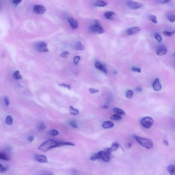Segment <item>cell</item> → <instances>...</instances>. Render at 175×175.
<instances>
[{"mask_svg": "<svg viewBox=\"0 0 175 175\" xmlns=\"http://www.w3.org/2000/svg\"><path fill=\"white\" fill-rule=\"evenodd\" d=\"M65 145L74 146L75 144L70 142H60L54 140H49L44 142L38 147L41 151L46 152L51 149Z\"/></svg>", "mask_w": 175, "mask_h": 175, "instance_id": "cell-1", "label": "cell"}, {"mask_svg": "<svg viewBox=\"0 0 175 175\" xmlns=\"http://www.w3.org/2000/svg\"><path fill=\"white\" fill-rule=\"evenodd\" d=\"M135 138L138 143L144 148L148 150H150L153 147V143L151 140L136 135L135 136Z\"/></svg>", "mask_w": 175, "mask_h": 175, "instance_id": "cell-2", "label": "cell"}, {"mask_svg": "<svg viewBox=\"0 0 175 175\" xmlns=\"http://www.w3.org/2000/svg\"><path fill=\"white\" fill-rule=\"evenodd\" d=\"M89 30L90 32L98 34H103L105 32L101 22L98 20L95 21V23L90 27Z\"/></svg>", "mask_w": 175, "mask_h": 175, "instance_id": "cell-3", "label": "cell"}, {"mask_svg": "<svg viewBox=\"0 0 175 175\" xmlns=\"http://www.w3.org/2000/svg\"><path fill=\"white\" fill-rule=\"evenodd\" d=\"M140 123L144 128L148 129L153 126L154 124V120L151 117H145L141 119Z\"/></svg>", "mask_w": 175, "mask_h": 175, "instance_id": "cell-4", "label": "cell"}, {"mask_svg": "<svg viewBox=\"0 0 175 175\" xmlns=\"http://www.w3.org/2000/svg\"><path fill=\"white\" fill-rule=\"evenodd\" d=\"M34 48L39 52H47L48 51L47 44L45 42H40L34 45Z\"/></svg>", "mask_w": 175, "mask_h": 175, "instance_id": "cell-5", "label": "cell"}, {"mask_svg": "<svg viewBox=\"0 0 175 175\" xmlns=\"http://www.w3.org/2000/svg\"><path fill=\"white\" fill-rule=\"evenodd\" d=\"M126 4L128 7L132 10L139 9L142 8L143 5L142 3L132 0L127 1Z\"/></svg>", "mask_w": 175, "mask_h": 175, "instance_id": "cell-6", "label": "cell"}, {"mask_svg": "<svg viewBox=\"0 0 175 175\" xmlns=\"http://www.w3.org/2000/svg\"><path fill=\"white\" fill-rule=\"evenodd\" d=\"M99 159H102L105 162H108L110 159V154L107 151L101 150L97 153Z\"/></svg>", "mask_w": 175, "mask_h": 175, "instance_id": "cell-7", "label": "cell"}, {"mask_svg": "<svg viewBox=\"0 0 175 175\" xmlns=\"http://www.w3.org/2000/svg\"><path fill=\"white\" fill-rule=\"evenodd\" d=\"M34 12L37 15H42L46 11V9L43 5H35L33 7Z\"/></svg>", "mask_w": 175, "mask_h": 175, "instance_id": "cell-8", "label": "cell"}, {"mask_svg": "<svg viewBox=\"0 0 175 175\" xmlns=\"http://www.w3.org/2000/svg\"><path fill=\"white\" fill-rule=\"evenodd\" d=\"M153 89L156 91H159L162 89V85L160 82L158 78H156L153 83L152 85Z\"/></svg>", "mask_w": 175, "mask_h": 175, "instance_id": "cell-9", "label": "cell"}, {"mask_svg": "<svg viewBox=\"0 0 175 175\" xmlns=\"http://www.w3.org/2000/svg\"><path fill=\"white\" fill-rule=\"evenodd\" d=\"M35 158L36 160L40 163H47L48 161L47 157L43 155H36L35 156Z\"/></svg>", "mask_w": 175, "mask_h": 175, "instance_id": "cell-10", "label": "cell"}, {"mask_svg": "<svg viewBox=\"0 0 175 175\" xmlns=\"http://www.w3.org/2000/svg\"><path fill=\"white\" fill-rule=\"evenodd\" d=\"M140 30V28L138 27H133L128 29L126 30V32L128 35H132L136 34Z\"/></svg>", "mask_w": 175, "mask_h": 175, "instance_id": "cell-11", "label": "cell"}, {"mask_svg": "<svg viewBox=\"0 0 175 175\" xmlns=\"http://www.w3.org/2000/svg\"><path fill=\"white\" fill-rule=\"evenodd\" d=\"M68 21L71 28L73 29H75L78 27V23L72 17H69L68 18Z\"/></svg>", "mask_w": 175, "mask_h": 175, "instance_id": "cell-12", "label": "cell"}, {"mask_svg": "<svg viewBox=\"0 0 175 175\" xmlns=\"http://www.w3.org/2000/svg\"><path fill=\"white\" fill-rule=\"evenodd\" d=\"M168 52L167 48L164 46L160 47L158 48L156 50V53L158 55L162 56L166 54Z\"/></svg>", "mask_w": 175, "mask_h": 175, "instance_id": "cell-13", "label": "cell"}, {"mask_svg": "<svg viewBox=\"0 0 175 175\" xmlns=\"http://www.w3.org/2000/svg\"><path fill=\"white\" fill-rule=\"evenodd\" d=\"M95 67L96 69L99 70H101L102 72H103L105 74H107V71L105 67L101 63L99 62H97L95 63Z\"/></svg>", "mask_w": 175, "mask_h": 175, "instance_id": "cell-14", "label": "cell"}, {"mask_svg": "<svg viewBox=\"0 0 175 175\" xmlns=\"http://www.w3.org/2000/svg\"><path fill=\"white\" fill-rule=\"evenodd\" d=\"M114 124L110 121H106L103 124V127L104 129L111 128L114 127Z\"/></svg>", "mask_w": 175, "mask_h": 175, "instance_id": "cell-15", "label": "cell"}, {"mask_svg": "<svg viewBox=\"0 0 175 175\" xmlns=\"http://www.w3.org/2000/svg\"><path fill=\"white\" fill-rule=\"evenodd\" d=\"M107 5V3L103 0L96 1L94 3V5L96 7H104Z\"/></svg>", "mask_w": 175, "mask_h": 175, "instance_id": "cell-16", "label": "cell"}, {"mask_svg": "<svg viewBox=\"0 0 175 175\" xmlns=\"http://www.w3.org/2000/svg\"><path fill=\"white\" fill-rule=\"evenodd\" d=\"M115 15L114 12L112 11L107 12L104 14V16L107 19L111 20L113 18V16Z\"/></svg>", "mask_w": 175, "mask_h": 175, "instance_id": "cell-17", "label": "cell"}, {"mask_svg": "<svg viewBox=\"0 0 175 175\" xmlns=\"http://www.w3.org/2000/svg\"><path fill=\"white\" fill-rule=\"evenodd\" d=\"M167 170L171 175H175V165H171L167 168Z\"/></svg>", "mask_w": 175, "mask_h": 175, "instance_id": "cell-18", "label": "cell"}, {"mask_svg": "<svg viewBox=\"0 0 175 175\" xmlns=\"http://www.w3.org/2000/svg\"><path fill=\"white\" fill-rule=\"evenodd\" d=\"M114 112L117 114L119 115H124L125 114V112L122 109L118 108V107H114L113 109Z\"/></svg>", "mask_w": 175, "mask_h": 175, "instance_id": "cell-19", "label": "cell"}, {"mask_svg": "<svg viewBox=\"0 0 175 175\" xmlns=\"http://www.w3.org/2000/svg\"><path fill=\"white\" fill-rule=\"evenodd\" d=\"M0 159L4 160L5 161L10 160V157L7 154L4 153H0Z\"/></svg>", "mask_w": 175, "mask_h": 175, "instance_id": "cell-20", "label": "cell"}, {"mask_svg": "<svg viewBox=\"0 0 175 175\" xmlns=\"http://www.w3.org/2000/svg\"><path fill=\"white\" fill-rule=\"evenodd\" d=\"M70 114L73 115H77L79 114V111L78 110L73 107L70 106Z\"/></svg>", "mask_w": 175, "mask_h": 175, "instance_id": "cell-21", "label": "cell"}, {"mask_svg": "<svg viewBox=\"0 0 175 175\" xmlns=\"http://www.w3.org/2000/svg\"><path fill=\"white\" fill-rule=\"evenodd\" d=\"M6 124L8 125H11L13 123V119L12 117L10 115L7 116L5 119Z\"/></svg>", "mask_w": 175, "mask_h": 175, "instance_id": "cell-22", "label": "cell"}, {"mask_svg": "<svg viewBox=\"0 0 175 175\" xmlns=\"http://www.w3.org/2000/svg\"><path fill=\"white\" fill-rule=\"evenodd\" d=\"M168 20L171 23H174L175 22V15L173 14H169L167 16Z\"/></svg>", "mask_w": 175, "mask_h": 175, "instance_id": "cell-23", "label": "cell"}, {"mask_svg": "<svg viewBox=\"0 0 175 175\" xmlns=\"http://www.w3.org/2000/svg\"><path fill=\"white\" fill-rule=\"evenodd\" d=\"M75 47L77 50H84V46L82 44L81 42L79 41L76 44Z\"/></svg>", "mask_w": 175, "mask_h": 175, "instance_id": "cell-24", "label": "cell"}, {"mask_svg": "<svg viewBox=\"0 0 175 175\" xmlns=\"http://www.w3.org/2000/svg\"><path fill=\"white\" fill-rule=\"evenodd\" d=\"M111 120L115 121L120 120L122 119V117L119 115L115 114L113 115L110 117Z\"/></svg>", "mask_w": 175, "mask_h": 175, "instance_id": "cell-25", "label": "cell"}, {"mask_svg": "<svg viewBox=\"0 0 175 175\" xmlns=\"http://www.w3.org/2000/svg\"><path fill=\"white\" fill-rule=\"evenodd\" d=\"M13 77L16 80H21L22 78V76L20 74V73L18 70L15 71L13 74Z\"/></svg>", "mask_w": 175, "mask_h": 175, "instance_id": "cell-26", "label": "cell"}, {"mask_svg": "<svg viewBox=\"0 0 175 175\" xmlns=\"http://www.w3.org/2000/svg\"><path fill=\"white\" fill-rule=\"evenodd\" d=\"M155 38L159 43H161L162 42V37L159 33L156 32L154 34Z\"/></svg>", "mask_w": 175, "mask_h": 175, "instance_id": "cell-27", "label": "cell"}, {"mask_svg": "<svg viewBox=\"0 0 175 175\" xmlns=\"http://www.w3.org/2000/svg\"><path fill=\"white\" fill-rule=\"evenodd\" d=\"M8 169V167L7 166L1 164H0V172L1 173H5L7 172Z\"/></svg>", "mask_w": 175, "mask_h": 175, "instance_id": "cell-28", "label": "cell"}, {"mask_svg": "<svg viewBox=\"0 0 175 175\" xmlns=\"http://www.w3.org/2000/svg\"><path fill=\"white\" fill-rule=\"evenodd\" d=\"M149 20L150 21L154 24L157 23L158 21L157 20V17L155 15H150V16H149Z\"/></svg>", "mask_w": 175, "mask_h": 175, "instance_id": "cell-29", "label": "cell"}, {"mask_svg": "<svg viewBox=\"0 0 175 175\" xmlns=\"http://www.w3.org/2000/svg\"><path fill=\"white\" fill-rule=\"evenodd\" d=\"M119 145L116 142L112 144L111 147L110 148L112 151H116L118 149Z\"/></svg>", "mask_w": 175, "mask_h": 175, "instance_id": "cell-30", "label": "cell"}, {"mask_svg": "<svg viewBox=\"0 0 175 175\" xmlns=\"http://www.w3.org/2000/svg\"><path fill=\"white\" fill-rule=\"evenodd\" d=\"M49 134L52 136H55L58 135H59V132L58 131L54 129L51 130L49 131Z\"/></svg>", "mask_w": 175, "mask_h": 175, "instance_id": "cell-31", "label": "cell"}, {"mask_svg": "<svg viewBox=\"0 0 175 175\" xmlns=\"http://www.w3.org/2000/svg\"><path fill=\"white\" fill-rule=\"evenodd\" d=\"M133 92L132 90H128L126 92L125 94V96L126 98H127L128 99H130L132 98L133 95Z\"/></svg>", "mask_w": 175, "mask_h": 175, "instance_id": "cell-32", "label": "cell"}, {"mask_svg": "<svg viewBox=\"0 0 175 175\" xmlns=\"http://www.w3.org/2000/svg\"><path fill=\"white\" fill-rule=\"evenodd\" d=\"M163 33L165 36L167 37H171L174 35L175 34V30L173 32H169L168 31H164Z\"/></svg>", "mask_w": 175, "mask_h": 175, "instance_id": "cell-33", "label": "cell"}, {"mask_svg": "<svg viewBox=\"0 0 175 175\" xmlns=\"http://www.w3.org/2000/svg\"><path fill=\"white\" fill-rule=\"evenodd\" d=\"M69 124L70 126L74 128L77 127V125L76 122L74 120H71L69 122Z\"/></svg>", "mask_w": 175, "mask_h": 175, "instance_id": "cell-34", "label": "cell"}, {"mask_svg": "<svg viewBox=\"0 0 175 175\" xmlns=\"http://www.w3.org/2000/svg\"><path fill=\"white\" fill-rule=\"evenodd\" d=\"M59 87H63L69 90H70L72 89L71 86L70 85L66 84H59Z\"/></svg>", "mask_w": 175, "mask_h": 175, "instance_id": "cell-35", "label": "cell"}, {"mask_svg": "<svg viewBox=\"0 0 175 175\" xmlns=\"http://www.w3.org/2000/svg\"><path fill=\"white\" fill-rule=\"evenodd\" d=\"M80 57L79 56H75L74 58V63L75 65H77L80 61Z\"/></svg>", "mask_w": 175, "mask_h": 175, "instance_id": "cell-36", "label": "cell"}, {"mask_svg": "<svg viewBox=\"0 0 175 175\" xmlns=\"http://www.w3.org/2000/svg\"><path fill=\"white\" fill-rule=\"evenodd\" d=\"M89 91L91 94H94L95 93H98L99 92V91L98 89H96L91 88L89 89Z\"/></svg>", "mask_w": 175, "mask_h": 175, "instance_id": "cell-37", "label": "cell"}, {"mask_svg": "<svg viewBox=\"0 0 175 175\" xmlns=\"http://www.w3.org/2000/svg\"><path fill=\"white\" fill-rule=\"evenodd\" d=\"M171 1L169 0H164L159 1L157 2L158 4H169L170 3Z\"/></svg>", "mask_w": 175, "mask_h": 175, "instance_id": "cell-38", "label": "cell"}, {"mask_svg": "<svg viewBox=\"0 0 175 175\" xmlns=\"http://www.w3.org/2000/svg\"><path fill=\"white\" fill-rule=\"evenodd\" d=\"M132 71L134 72H137L138 73H140L141 72V70L139 67H133L132 68Z\"/></svg>", "mask_w": 175, "mask_h": 175, "instance_id": "cell-39", "label": "cell"}, {"mask_svg": "<svg viewBox=\"0 0 175 175\" xmlns=\"http://www.w3.org/2000/svg\"><path fill=\"white\" fill-rule=\"evenodd\" d=\"M69 52L65 51L61 53L60 55L62 58H67V56L69 55Z\"/></svg>", "mask_w": 175, "mask_h": 175, "instance_id": "cell-40", "label": "cell"}, {"mask_svg": "<svg viewBox=\"0 0 175 175\" xmlns=\"http://www.w3.org/2000/svg\"><path fill=\"white\" fill-rule=\"evenodd\" d=\"M38 175H53V173L51 172L48 171H44L40 173Z\"/></svg>", "mask_w": 175, "mask_h": 175, "instance_id": "cell-41", "label": "cell"}, {"mask_svg": "<svg viewBox=\"0 0 175 175\" xmlns=\"http://www.w3.org/2000/svg\"><path fill=\"white\" fill-rule=\"evenodd\" d=\"M45 128V124L44 123L42 122L41 124H40V126H39V128H38V129L40 130H44Z\"/></svg>", "mask_w": 175, "mask_h": 175, "instance_id": "cell-42", "label": "cell"}, {"mask_svg": "<svg viewBox=\"0 0 175 175\" xmlns=\"http://www.w3.org/2000/svg\"><path fill=\"white\" fill-rule=\"evenodd\" d=\"M4 101L5 105H6V106H8L9 105V104H10L8 98L7 97H5Z\"/></svg>", "mask_w": 175, "mask_h": 175, "instance_id": "cell-43", "label": "cell"}, {"mask_svg": "<svg viewBox=\"0 0 175 175\" xmlns=\"http://www.w3.org/2000/svg\"><path fill=\"white\" fill-rule=\"evenodd\" d=\"M21 0H15L12 1V3L14 5H17L21 2Z\"/></svg>", "mask_w": 175, "mask_h": 175, "instance_id": "cell-44", "label": "cell"}, {"mask_svg": "<svg viewBox=\"0 0 175 175\" xmlns=\"http://www.w3.org/2000/svg\"><path fill=\"white\" fill-rule=\"evenodd\" d=\"M34 136H29L28 138H27V140H28L29 142H33L34 141Z\"/></svg>", "mask_w": 175, "mask_h": 175, "instance_id": "cell-45", "label": "cell"}, {"mask_svg": "<svg viewBox=\"0 0 175 175\" xmlns=\"http://www.w3.org/2000/svg\"><path fill=\"white\" fill-rule=\"evenodd\" d=\"M5 151H7V152H10L12 150V149L11 147L8 146L5 147Z\"/></svg>", "mask_w": 175, "mask_h": 175, "instance_id": "cell-46", "label": "cell"}, {"mask_svg": "<svg viewBox=\"0 0 175 175\" xmlns=\"http://www.w3.org/2000/svg\"><path fill=\"white\" fill-rule=\"evenodd\" d=\"M136 91L141 92L142 91V89L141 87H137L135 89Z\"/></svg>", "mask_w": 175, "mask_h": 175, "instance_id": "cell-47", "label": "cell"}, {"mask_svg": "<svg viewBox=\"0 0 175 175\" xmlns=\"http://www.w3.org/2000/svg\"><path fill=\"white\" fill-rule=\"evenodd\" d=\"M163 143H164V144H165V145L168 146L169 143H168V141H167V140H164V141H163Z\"/></svg>", "mask_w": 175, "mask_h": 175, "instance_id": "cell-48", "label": "cell"}, {"mask_svg": "<svg viewBox=\"0 0 175 175\" xmlns=\"http://www.w3.org/2000/svg\"><path fill=\"white\" fill-rule=\"evenodd\" d=\"M102 108L104 109H107L108 108V107L107 105H104L102 107Z\"/></svg>", "mask_w": 175, "mask_h": 175, "instance_id": "cell-49", "label": "cell"}, {"mask_svg": "<svg viewBox=\"0 0 175 175\" xmlns=\"http://www.w3.org/2000/svg\"><path fill=\"white\" fill-rule=\"evenodd\" d=\"M131 144L129 143L128 144L127 146L128 147H131Z\"/></svg>", "mask_w": 175, "mask_h": 175, "instance_id": "cell-50", "label": "cell"}, {"mask_svg": "<svg viewBox=\"0 0 175 175\" xmlns=\"http://www.w3.org/2000/svg\"><path fill=\"white\" fill-rule=\"evenodd\" d=\"M173 57H174V58H175V53H174V54H173Z\"/></svg>", "mask_w": 175, "mask_h": 175, "instance_id": "cell-51", "label": "cell"}]
</instances>
